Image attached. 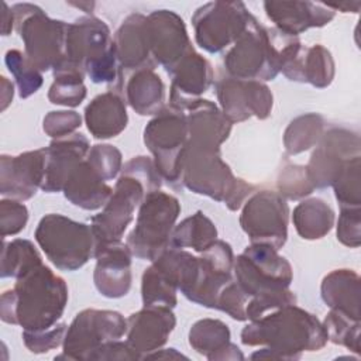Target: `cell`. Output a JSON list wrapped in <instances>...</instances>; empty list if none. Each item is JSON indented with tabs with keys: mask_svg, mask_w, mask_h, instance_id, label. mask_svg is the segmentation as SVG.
<instances>
[{
	"mask_svg": "<svg viewBox=\"0 0 361 361\" xmlns=\"http://www.w3.org/2000/svg\"><path fill=\"white\" fill-rule=\"evenodd\" d=\"M144 358H186L185 355L175 351V348H166V350H157L154 353H149Z\"/></svg>",
	"mask_w": 361,
	"mask_h": 361,
	"instance_id": "obj_53",
	"label": "cell"
},
{
	"mask_svg": "<svg viewBox=\"0 0 361 361\" xmlns=\"http://www.w3.org/2000/svg\"><path fill=\"white\" fill-rule=\"evenodd\" d=\"M165 87L152 68L135 71L126 85V100L140 116L157 114L164 109Z\"/></svg>",
	"mask_w": 361,
	"mask_h": 361,
	"instance_id": "obj_33",
	"label": "cell"
},
{
	"mask_svg": "<svg viewBox=\"0 0 361 361\" xmlns=\"http://www.w3.org/2000/svg\"><path fill=\"white\" fill-rule=\"evenodd\" d=\"M13 83L8 82L4 76H1V110H6V107L10 104V102L13 100Z\"/></svg>",
	"mask_w": 361,
	"mask_h": 361,
	"instance_id": "obj_51",
	"label": "cell"
},
{
	"mask_svg": "<svg viewBox=\"0 0 361 361\" xmlns=\"http://www.w3.org/2000/svg\"><path fill=\"white\" fill-rule=\"evenodd\" d=\"M4 62L8 71L14 75L18 94L21 99H27L32 93H35L42 85V75L31 61L27 58L25 54L20 52L18 49H10L6 52Z\"/></svg>",
	"mask_w": 361,
	"mask_h": 361,
	"instance_id": "obj_39",
	"label": "cell"
},
{
	"mask_svg": "<svg viewBox=\"0 0 361 361\" xmlns=\"http://www.w3.org/2000/svg\"><path fill=\"white\" fill-rule=\"evenodd\" d=\"M190 347L207 360H244L240 348L230 343V330L217 319L196 322L189 331Z\"/></svg>",
	"mask_w": 361,
	"mask_h": 361,
	"instance_id": "obj_30",
	"label": "cell"
},
{
	"mask_svg": "<svg viewBox=\"0 0 361 361\" xmlns=\"http://www.w3.org/2000/svg\"><path fill=\"white\" fill-rule=\"evenodd\" d=\"M361 217L360 207L341 209L337 221V240L351 248H357L361 244Z\"/></svg>",
	"mask_w": 361,
	"mask_h": 361,
	"instance_id": "obj_49",
	"label": "cell"
},
{
	"mask_svg": "<svg viewBox=\"0 0 361 361\" xmlns=\"http://www.w3.org/2000/svg\"><path fill=\"white\" fill-rule=\"evenodd\" d=\"M245 345H262L252 360H299L303 351H317L327 343L323 324L296 305L282 306L255 320L241 331Z\"/></svg>",
	"mask_w": 361,
	"mask_h": 361,
	"instance_id": "obj_1",
	"label": "cell"
},
{
	"mask_svg": "<svg viewBox=\"0 0 361 361\" xmlns=\"http://www.w3.org/2000/svg\"><path fill=\"white\" fill-rule=\"evenodd\" d=\"M296 305V296L289 289H281L274 292H265L248 299L245 306L247 320H255L275 309L282 306Z\"/></svg>",
	"mask_w": 361,
	"mask_h": 361,
	"instance_id": "obj_43",
	"label": "cell"
},
{
	"mask_svg": "<svg viewBox=\"0 0 361 361\" xmlns=\"http://www.w3.org/2000/svg\"><path fill=\"white\" fill-rule=\"evenodd\" d=\"M89 149V140L80 133L54 138L47 147V168L41 189L47 193L62 190L71 172L86 158Z\"/></svg>",
	"mask_w": 361,
	"mask_h": 361,
	"instance_id": "obj_24",
	"label": "cell"
},
{
	"mask_svg": "<svg viewBox=\"0 0 361 361\" xmlns=\"http://www.w3.org/2000/svg\"><path fill=\"white\" fill-rule=\"evenodd\" d=\"M216 94L223 114L231 123L244 121L251 116L264 120L272 110V93L261 80L221 75L216 80Z\"/></svg>",
	"mask_w": 361,
	"mask_h": 361,
	"instance_id": "obj_16",
	"label": "cell"
},
{
	"mask_svg": "<svg viewBox=\"0 0 361 361\" xmlns=\"http://www.w3.org/2000/svg\"><path fill=\"white\" fill-rule=\"evenodd\" d=\"M199 258L190 252L169 247L158 255L142 274L141 293L144 306L175 307L178 289L185 295L193 285Z\"/></svg>",
	"mask_w": 361,
	"mask_h": 361,
	"instance_id": "obj_9",
	"label": "cell"
},
{
	"mask_svg": "<svg viewBox=\"0 0 361 361\" xmlns=\"http://www.w3.org/2000/svg\"><path fill=\"white\" fill-rule=\"evenodd\" d=\"M66 324L59 323L54 324L49 329L38 330V331H23V340L25 347L34 354L48 353L52 348L63 344V338L66 334Z\"/></svg>",
	"mask_w": 361,
	"mask_h": 361,
	"instance_id": "obj_45",
	"label": "cell"
},
{
	"mask_svg": "<svg viewBox=\"0 0 361 361\" xmlns=\"http://www.w3.org/2000/svg\"><path fill=\"white\" fill-rule=\"evenodd\" d=\"M248 299L250 298L241 290V288L233 279L220 292V295L217 298L216 309L223 310L224 313H227L234 320L244 322V320H247L245 306L248 303Z\"/></svg>",
	"mask_w": 361,
	"mask_h": 361,
	"instance_id": "obj_47",
	"label": "cell"
},
{
	"mask_svg": "<svg viewBox=\"0 0 361 361\" xmlns=\"http://www.w3.org/2000/svg\"><path fill=\"white\" fill-rule=\"evenodd\" d=\"M1 20H3V35H8L13 25H14V16H13V11H8V7L6 3H3V16H1Z\"/></svg>",
	"mask_w": 361,
	"mask_h": 361,
	"instance_id": "obj_52",
	"label": "cell"
},
{
	"mask_svg": "<svg viewBox=\"0 0 361 361\" xmlns=\"http://www.w3.org/2000/svg\"><path fill=\"white\" fill-rule=\"evenodd\" d=\"M114 45L120 69L134 72L142 68L154 69L145 16L130 14L117 30Z\"/></svg>",
	"mask_w": 361,
	"mask_h": 361,
	"instance_id": "obj_27",
	"label": "cell"
},
{
	"mask_svg": "<svg viewBox=\"0 0 361 361\" xmlns=\"http://www.w3.org/2000/svg\"><path fill=\"white\" fill-rule=\"evenodd\" d=\"M264 7L278 30L292 37L329 24L336 14L329 6L312 1H265Z\"/></svg>",
	"mask_w": 361,
	"mask_h": 361,
	"instance_id": "obj_25",
	"label": "cell"
},
{
	"mask_svg": "<svg viewBox=\"0 0 361 361\" xmlns=\"http://www.w3.org/2000/svg\"><path fill=\"white\" fill-rule=\"evenodd\" d=\"M282 73L295 82H306L314 87H326L334 78V61L323 45L302 47L298 56L285 68Z\"/></svg>",
	"mask_w": 361,
	"mask_h": 361,
	"instance_id": "obj_31",
	"label": "cell"
},
{
	"mask_svg": "<svg viewBox=\"0 0 361 361\" xmlns=\"http://www.w3.org/2000/svg\"><path fill=\"white\" fill-rule=\"evenodd\" d=\"M96 268L93 281L100 295L106 298L126 296L131 288L133 252L121 240L94 247Z\"/></svg>",
	"mask_w": 361,
	"mask_h": 361,
	"instance_id": "obj_21",
	"label": "cell"
},
{
	"mask_svg": "<svg viewBox=\"0 0 361 361\" xmlns=\"http://www.w3.org/2000/svg\"><path fill=\"white\" fill-rule=\"evenodd\" d=\"M243 206L240 224L251 244L282 248L288 237L289 214L285 197L274 190H261L254 192Z\"/></svg>",
	"mask_w": 361,
	"mask_h": 361,
	"instance_id": "obj_15",
	"label": "cell"
},
{
	"mask_svg": "<svg viewBox=\"0 0 361 361\" xmlns=\"http://www.w3.org/2000/svg\"><path fill=\"white\" fill-rule=\"evenodd\" d=\"M42 264V258L34 244L28 240H13L4 243L1 255V276L20 278L34 267Z\"/></svg>",
	"mask_w": 361,
	"mask_h": 361,
	"instance_id": "obj_38",
	"label": "cell"
},
{
	"mask_svg": "<svg viewBox=\"0 0 361 361\" xmlns=\"http://www.w3.org/2000/svg\"><path fill=\"white\" fill-rule=\"evenodd\" d=\"M0 192L16 200L31 199L42 186L47 168V148L28 151L17 157L0 158Z\"/></svg>",
	"mask_w": 361,
	"mask_h": 361,
	"instance_id": "obj_20",
	"label": "cell"
},
{
	"mask_svg": "<svg viewBox=\"0 0 361 361\" xmlns=\"http://www.w3.org/2000/svg\"><path fill=\"white\" fill-rule=\"evenodd\" d=\"M200 254L196 279L185 296L197 305L216 309L220 292L233 281V250L228 243L216 240Z\"/></svg>",
	"mask_w": 361,
	"mask_h": 361,
	"instance_id": "obj_18",
	"label": "cell"
},
{
	"mask_svg": "<svg viewBox=\"0 0 361 361\" xmlns=\"http://www.w3.org/2000/svg\"><path fill=\"white\" fill-rule=\"evenodd\" d=\"M34 235L47 258L62 271H76L94 255L96 240L92 227L63 214L44 216Z\"/></svg>",
	"mask_w": 361,
	"mask_h": 361,
	"instance_id": "obj_6",
	"label": "cell"
},
{
	"mask_svg": "<svg viewBox=\"0 0 361 361\" xmlns=\"http://www.w3.org/2000/svg\"><path fill=\"white\" fill-rule=\"evenodd\" d=\"M252 14L241 1H212L192 17L195 38L200 48L217 54L227 48L245 30Z\"/></svg>",
	"mask_w": 361,
	"mask_h": 361,
	"instance_id": "obj_14",
	"label": "cell"
},
{
	"mask_svg": "<svg viewBox=\"0 0 361 361\" xmlns=\"http://www.w3.org/2000/svg\"><path fill=\"white\" fill-rule=\"evenodd\" d=\"M324 303L353 319L360 320V276L353 269H334L322 281Z\"/></svg>",
	"mask_w": 361,
	"mask_h": 361,
	"instance_id": "obj_32",
	"label": "cell"
},
{
	"mask_svg": "<svg viewBox=\"0 0 361 361\" xmlns=\"http://www.w3.org/2000/svg\"><path fill=\"white\" fill-rule=\"evenodd\" d=\"M188 138L186 114L172 106L158 111L144 130V142L154 155V165L161 178L172 186L182 182V161Z\"/></svg>",
	"mask_w": 361,
	"mask_h": 361,
	"instance_id": "obj_10",
	"label": "cell"
},
{
	"mask_svg": "<svg viewBox=\"0 0 361 361\" xmlns=\"http://www.w3.org/2000/svg\"><path fill=\"white\" fill-rule=\"evenodd\" d=\"M182 183L197 195L224 202L230 210H238L255 192L254 185L233 175L220 157V148L192 142L183 152Z\"/></svg>",
	"mask_w": 361,
	"mask_h": 361,
	"instance_id": "obj_4",
	"label": "cell"
},
{
	"mask_svg": "<svg viewBox=\"0 0 361 361\" xmlns=\"http://www.w3.org/2000/svg\"><path fill=\"white\" fill-rule=\"evenodd\" d=\"M161 175L148 157H135L124 164L114 190L103 210L92 217L96 245L121 240L134 217V210L147 193L161 188Z\"/></svg>",
	"mask_w": 361,
	"mask_h": 361,
	"instance_id": "obj_3",
	"label": "cell"
},
{
	"mask_svg": "<svg viewBox=\"0 0 361 361\" xmlns=\"http://www.w3.org/2000/svg\"><path fill=\"white\" fill-rule=\"evenodd\" d=\"M235 283L248 296L288 289L293 274L286 258L269 244H251L234 259Z\"/></svg>",
	"mask_w": 361,
	"mask_h": 361,
	"instance_id": "obj_12",
	"label": "cell"
},
{
	"mask_svg": "<svg viewBox=\"0 0 361 361\" xmlns=\"http://www.w3.org/2000/svg\"><path fill=\"white\" fill-rule=\"evenodd\" d=\"M86 159L106 182L114 179L121 169V152L110 144L93 145L89 149Z\"/></svg>",
	"mask_w": 361,
	"mask_h": 361,
	"instance_id": "obj_44",
	"label": "cell"
},
{
	"mask_svg": "<svg viewBox=\"0 0 361 361\" xmlns=\"http://www.w3.org/2000/svg\"><path fill=\"white\" fill-rule=\"evenodd\" d=\"M62 190L72 204L86 210L103 207L113 193V189L86 158L71 172Z\"/></svg>",
	"mask_w": 361,
	"mask_h": 361,
	"instance_id": "obj_29",
	"label": "cell"
},
{
	"mask_svg": "<svg viewBox=\"0 0 361 361\" xmlns=\"http://www.w3.org/2000/svg\"><path fill=\"white\" fill-rule=\"evenodd\" d=\"M89 360H141L140 354L135 353L127 341H110L90 354Z\"/></svg>",
	"mask_w": 361,
	"mask_h": 361,
	"instance_id": "obj_50",
	"label": "cell"
},
{
	"mask_svg": "<svg viewBox=\"0 0 361 361\" xmlns=\"http://www.w3.org/2000/svg\"><path fill=\"white\" fill-rule=\"evenodd\" d=\"M185 111H188L185 113L189 130L188 142L220 148L228 138L233 123L213 102L197 99Z\"/></svg>",
	"mask_w": 361,
	"mask_h": 361,
	"instance_id": "obj_26",
	"label": "cell"
},
{
	"mask_svg": "<svg viewBox=\"0 0 361 361\" xmlns=\"http://www.w3.org/2000/svg\"><path fill=\"white\" fill-rule=\"evenodd\" d=\"M27 220L28 210L21 202L16 199H3L0 202V230L3 238L24 230Z\"/></svg>",
	"mask_w": 361,
	"mask_h": 361,
	"instance_id": "obj_46",
	"label": "cell"
},
{
	"mask_svg": "<svg viewBox=\"0 0 361 361\" xmlns=\"http://www.w3.org/2000/svg\"><path fill=\"white\" fill-rule=\"evenodd\" d=\"M323 327L327 340L344 345L357 354L360 353V320L331 309L324 319Z\"/></svg>",
	"mask_w": 361,
	"mask_h": 361,
	"instance_id": "obj_40",
	"label": "cell"
},
{
	"mask_svg": "<svg viewBox=\"0 0 361 361\" xmlns=\"http://www.w3.org/2000/svg\"><path fill=\"white\" fill-rule=\"evenodd\" d=\"M324 133V120L320 114L307 113L293 118L285 130L283 145L289 155H296L316 145Z\"/></svg>",
	"mask_w": 361,
	"mask_h": 361,
	"instance_id": "obj_37",
	"label": "cell"
},
{
	"mask_svg": "<svg viewBox=\"0 0 361 361\" xmlns=\"http://www.w3.org/2000/svg\"><path fill=\"white\" fill-rule=\"evenodd\" d=\"M172 75L169 106L183 110L212 86L214 73L210 62L192 49L176 65Z\"/></svg>",
	"mask_w": 361,
	"mask_h": 361,
	"instance_id": "obj_23",
	"label": "cell"
},
{
	"mask_svg": "<svg viewBox=\"0 0 361 361\" xmlns=\"http://www.w3.org/2000/svg\"><path fill=\"white\" fill-rule=\"evenodd\" d=\"M85 73L71 65L61 63L54 69V82L48 92L52 104L68 107L79 106L86 97V86L83 85Z\"/></svg>",
	"mask_w": 361,
	"mask_h": 361,
	"instance_id": "obj_36",
	"label": "cell"
},
{
	"mask_svg": "<svg viewBox=\"0 0 361 361\" xmlns=\"http://www.w3.org/2000/svg\"><path fill=\"white\" fill-rule=\"evenodd\" d=\"M80 123L82 117L73 110L49 111L44 117V131L52 138H59L73 134Z\"/></svg>",
	"mask_w": 361,
	"mask_h": 361,
	"instance_id": "obj_48",
	"label": "cell"
},
{
	"mask_svg": "<svg viewBox=\"0 0 361 361\" xmlns=\"http://www.w3.org/2000/svg\"><path fill=\"white\" fill-rule=\"evenodd\" d=\"M151 55L168 73L193 49L183 20L171 10H157L147 17Z\"/></svg>",
	"mask_w": 361,
	"mask_h": 361,
	"instance_id": "obj_19",
	"label": "cell"
},
{
	"mask_svg": "<svg viewBox=\"0 0 361 361\" xmlns=\"http://www.w3.org/2000/svg\"><path fill=\"white\" fill-rule=\"evenodd\" d=\"M127 331V320L114 310L85 309L66 329L63 354L58 358L89 360L102 345L120 340Z\"/></svg>",
	"mask_w": 361,
	"mask_h": 361,
	"instance_id": "obj_13",
	"label": "cell"
},
{
	"mask_svg": "<svg viewBox=\"0 0 361 361\" xmlns=\"http://www.w3.org/2000/svg\"><path fill=\"white\" fill-rule=\"evenodd\" d=\"M360 155L348 159L340 175L331 185L341 209L360 207L361 204V173Z\"/></svg>",
	"mask_w": 361,
	"mask_h": 361,
	"instance_id": "obj_41",
	"label": "cell"
},
{
	"mask_svg": "<svg viewBox=\"0 0 361 361\" xmlns=\"http://www.w3.org/2000/svg\"><path fill=\"white\" fill-rule=\"evenodd\" d=\"M11 11L31 63L41 72L55 69L65 56L69 24L49 18L38 6L30 3L16 4Z\"/></svg>",
	"mask_w": 361,
	"mask_h": 361,
	"instance_id": "obj_8",
	"label": "cell"
},
{
	"mask_svg": "<svg viewBox=\"0 0 361 361\" xmlns=\"http://www.w3.org/2000/svg\"><path fill=\"white\" fill-rule=\"evenodd\" d=\"M61 63L80 69L94 83H120L121 79L110 30L104 21L92 16L80 17L69 24L65 56Z\"/></svg>",
	"mask_w": 361,
	"mask_h": 361,
	"instance_id": "obj_5",
	"label": "cell"
},
{
	"mask_svg": "<svg viewBox=\"0 0 361 361\" xmlns=\"http://www.w3.org/2000/svg\"><path fill=\"white\" fill-rule=\"evenodd\" d=\"M175 324L176 319L169 307L144 306L127 319L126 341L144 360L166 343Z\"/></svg>",
	"mask_w": 361,
	"mask_h": 361,
	"instance_id": "obj_22",
	"label": "cell"
},
{
	"mask_svg": "<svg viewBox=\"0 0 361 361\" xmlns=\"http://www.w3.org/2000/svg\"><path fill=\"white\" fill-rule=\"evenodd\" d=\"M278 189V193L282 195L283 197L298 200L310 195L314 186L307 176L306 166L288 165L279 173Z\"/></svg>",
	"mask_w": 361,
	"mask_h": 361,
	"instance_id": "obj_42",
	"label": "cell"
},
{
	"mask_svg": "<svg viewBox=\"0 0 361 361\" xmlns=\"http://www.w3.org/2000/svg\"><path fill=\"white\" fill-rule=\"evenodd\" d=\"M87 130L94 138L118 135L128 123L126 102L120 90H107L96 96L85 109Z\"/></svg>",
	"mask_w": 361,
	"mask_h": 361,
	"instance_id": "obj_28",
	"label": "cell"
},
{
	"mask_svg": "<svg viewBox=\"0 0 361 361\" xmlns=\"http://www.w3.org/2000/svg\"><path fill=\"white\" fill-rule=\"evenodd\" d=\"M317 144L306 172L314 188L331 186L345 162L360 155V137L347 128L333 127L323 133Z\"/></svg>",
	"mask_w": 361,
	"mask_h": 361,
	"instance_id": "obj_17",
	"label": "cell"
},
{
	"mask_svg": "<svg viewBox=\"0 0 361 361\" xmlns=\"http://www.w3.org/2000/svg\"><path fill=\"white\" fill-rule=\"evenodd\" d=\"M217 240V230L213 221L203 212H196L180 221L172 231L171 247L193 248L197 252L204 251Z\"/></svg>",
	"mask_w": 361,
	"mask_h": 361,
	"instance_id": "obj_35",
	"label": "cell"
},
{
	"mask_svg": "<svg viewBox=\"0 0 361 361\" xmlns=\"http://www.w3.org/2000/svg\"><path fill=\"white\" fill-rule=\"evenodd\" d=\"M298 234L305 240L324 237L334 224L333 209L322 199L313 197L300 202L292 214Z\"/></svg>",
	"mask_w": 361,
	"mask_h": 361,
	"instance_id": "obj_34",
	"label": "cell"
},
{
	"mask_svg": "<svg viewBox=\"0 0 361 361\" xmlns=\"http://www.w3.org/2000/svg\"><path fill=\"white\" fill-rule=\"evenodd\" d=\"M227 75L244 80H272L279 73V61L269 28L254 16L224 56Z\"/></svg>",
	"mask_w": 361,
	"mask_h": 361,
	"instance_id": "obj_11",
	"label": "cell"
},
{
	"mask_svg": "<svg viewBox=\"0 0 361 361\" xmlns=\"http://www.w3.org/2000/svg\"><path fill=\"white\" fill-rule=\"evenodd\" d=\"M179 213L180 204L175 196L159 189L147 193L140 204L135 227L126 241L133 255L154 261L169 248Z\"/></svg>",
	"mask_w": 361,
	"mask_h": 361,
	"instance_id": "obj_7",
	"label": "cell"
},
{
	"mask_svg": "<svg viewBox=\"0 0 361 361\" xmlns=\"http://www.w3.org/2000/svg\"><path fill=\"white\" fill-rule=\"evenodd\" d=\"M68 302L65 281L39 264L17 278L13 289L1 295V320L27 331L49 329L61 319Z\"/></svg>",
	"mask_w": 361,
	"mask_h": 361,
	"instance_id": "obj_2",
	"label": "cell"
}]
</instances>
